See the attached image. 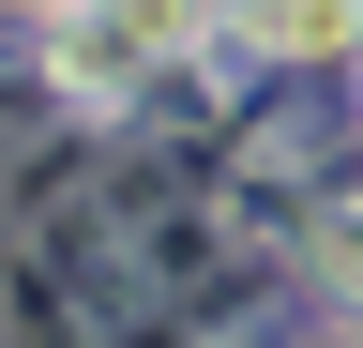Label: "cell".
I'll use <instances>...</instances> for the list:
<instances>
[{"label": "cell", "mask_w": 363, "mask_h": 348, "mask_svg": "<svg viewBox=\"0 0 363 348\" xmlns=\"http://www.w3.org/2000/svg\"><path fill=\"white\" fill-rule=\"evenodd\" d=\"M197 46V0H61V91H136Z\"/></svg>", "instance_id": "cell-1"}, {"label": "cell", "mask_w": 363, "mask_h": 348, "mask_svg": "<svg viewBox=\"0 0 363 348\" xmlns=\"http://www.w3.org/2000/svg\"><path fill=\"white\" fill-rule=\"evenodd\" d=\"M242 30H257V46H348V0H242Z\"/></svg>", "instance_id": "cell-2"}, {"label": "cell", "mask_w": 363, "mask_h": 348, "mask_svg": "<svg viewBox=\"0 0 363 348\" xmlns=\"http://www.w3.org/2000/svg\"><path fill=\"white\" fill-rule=\"evenodd\" d=\"M45 16H61V0H45Z\"/></svg>", "instance_id": "cell-3"}]
</instances>
